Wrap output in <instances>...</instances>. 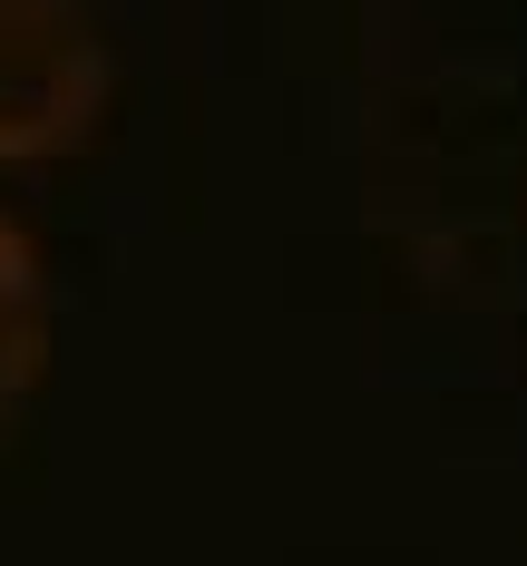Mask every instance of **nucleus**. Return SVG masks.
Listing matches in <instances>:
<instances>
[{
    "mask_svg": "<svg viewBox=\"0 0 527 566\" xmlns=\"http://www.w3.org/2000/svg\"><path fill=\"white\" fill-rule=\"evenodd\" d=\"M50 371V264L40 244L0 216V430L20 420V400Z\"/></svg>",
    "mask_w": 527,
    "mask_h": 566,
    "instance_id": "f03ea898",
    "label": "nucleus"
},
{
    "mask_svg": "<svg viewBox=\"0 0 527 566\" xmlns=\"http://www.w3.org/2000/svg\"><path fill=\"white\" fill-rule=\"evenodd\" d=\"M108 108V40L88 0H0V167L68 157Z\"/></svg>",
    "mask_w": 527,
    "mask_h": 566,
    "instance_id": "f257e3e1",
    "label": "nucleus"
}]
</instances>
